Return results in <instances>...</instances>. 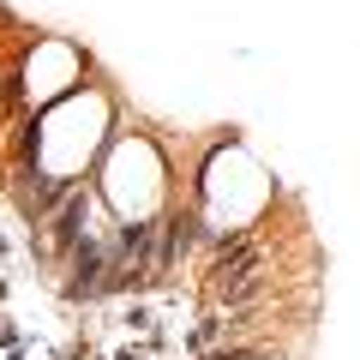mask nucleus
<instances>
[{"mask_svg": "<svg viewBox=\"0 0 360 360\" xmlns=\"http://www.w3.org/2000/svg\"><path fill=\"white\" fill-rule=\"evenodd\" d=\"M108 198H115L127 217H144V210L162 198V162L144 139H120L108 150Z\"/></svg>", "mask_w": 360, "mask_h": 360, "instance_id": "2", "label": "nucleus"}, {"mask_svg": "<svg viewBox=\"0 0 360 360\" xmlns=\"http://www.w3.org/2000/svg\"><path fill=\"white\" fill-rule=\"evenodd\" d=\"M96 127H103V103L96 96H72L66 108H54L49 127H42L37 139V156L54 168V174H78V168L90 162V150H96Z\"/></svg>", "mask_w": 360, "mask_h": 360, "instance_id": "1", "label": "nucleus"}, {"mask_svg": "<svg viewBox=\"0 0 360 360\" xmlns=\"http://www.w3.org/2000/svg\"><path fill=\"white\" fill-rule=\"evenodd\" d=\"M25 78H30V96L49 103V96H60V90L78 78V60H72V49H60V42H42V49L30 54Z\"/></svg>", "mask_w": 360, "mask_h": 360, "instance_id": "3", "label": "nucleus"}]
</instances>
